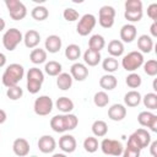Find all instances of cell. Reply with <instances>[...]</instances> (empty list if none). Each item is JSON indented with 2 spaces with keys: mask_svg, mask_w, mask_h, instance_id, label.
Instances as JSON below:
<instances>
[{
  "mask_svg": "<svg viewBox=\"0 0 157 157\" xmlns=\"http://www.w3.org/2000/svg\"><path fill=\"white\" fill-rule=\"evenodd\" d=\"M152 87H153V91H157V87H156V80L153 81V85H152Z\"/></svg>",
  "mask_w": 157,
  "mask_h": 157,
  "instance_id": "obj_52",
  "label": "cell"
},
{
  "mask_svg": "<svg viewBox=\"0 0 157 157\" xmlns=\"http://www.w3.org/2000/svg\"><path fill=\"white\" fill-rule=\"evenodd\" d=\"M114 17H115V10L113 6L104 5L99 9L98 22L103 28H110L114 25Z\"/></svg>",
  "mask_w": 157,
  "mask_h": 157,
  "instance_id": "obj_11",
  "label": "cell"
},
{
  "mask_svg": "<svg viewBox=\"0 0 157 157\" xmlns=\"http://www.w3.org/2000/svg\"><path fill=\"white\" fill-rule=\"evenodd\" d=\"M125 83H126L128 87H130V88H137V87L141 86L142 78H141V76H140L139 74H136V72H130V74L126 76V78H125Z\"/></svg>",
  "mask_w": 157,
  "mask_h": 157,
  "instance_id": "obj_37",
  "label": "cell"
},
{
  "mask_svg": "<svg viewBox=\"0 0 157 157\" xmlns=\"http://www.w3.org/2000/svg\"><path fill=\"white\" fill-rule=\"evenodd\" d=\"M55 107L63 113V114H67L71 113L74 109V102L69 98V97H59L55 102Z\"/></svg>",
  "mask_w": 157,
  "mask_h": 157,
  "instance_id": "obj_26",
  "label": "cell"
},
{
  "mask_svg": "<svg viewBox=\"0 0 157 157\" xmlns=\"http://www.w3.org/2000/svg\"><path fill=\"white\" fill-rule=\"evenodd\" d=\"M81 55V48L77 45V44H69L65 49V56L66 59L71 60V61H75L80 58Z\"/></svg>",
  "mask_w": 157,
  "mask_h": 157,
  "instance_id": "obj_34",
  "label": "cell"
},
{
  "mask_svg": "<svg viewBox=\"0 0 157 157\" xmlns=\"http://www.w3.org/2000/svg\"><path fill=\"white\" fill-rule=\"evenodd\" d=\"M141 99H142V97H141L140 92L136 91V90H131V91L126 92L125 96H124V103H125V105L131 107V108L137 107L140 104Z\"/></svg>",
  "mask_w": 157,
  "mask_h": 157,
  "instance_id": "obj_22",
  "label": "cell"
},
{
  "mask_svg": "<svg viewBox=\"0 0 157 157\" xmlns=\"http://www.w3.org/2000/svg\"><path fill=\"white\" fill-rule=\"evenodd\" d=\"M102 67H103V70H104L105 72L113 74V72H115V71L119 69V63H118V60H117L115 58L108 56V58H105V59L103 60Z\"/></svg>",
  "mask_w": 157,
  "mask_h": 157,
  "instance_id": "obj_33",
  "label": "cell"
},
{
  "mask_svg": "<svg viewBox=\"0 0 157 157\" xmlns=\"http://www.w3.org/2000/svg\"><path fill=\"white\" fill-rule=\"evenodd\" d=\"M102 56H101V52H96L92 49H86V52L83 53V61L86 65L88 66H96L99 64Z\"/></svg>",
  "mask_w": 157,
  "mask_h": 157,
  "instance_id": "obj_21",
  "label": "cell"
},
{
  "mask_svg": "<svg viewBox=\"0 0 157 157\" xmlns=\"http://www.w3.org/2000/svg\"><path fill=\"white\" fill-rule=\"evenodd\" d=\"M92 132L97 137H103L108 132V125L104 120H94L92 124Z\"/></svg>",
  "mask_w": 157,
  "mask_h": 157,
  "instance_id": "obj_30",
  "label": "cell"
},
{
  "mask_svg": "<svg viewBox=\"0 0 157 157\" xmlns=\"http://www.w3.org/2000/svg\"><path fill=\"white\" fill-rule=\"evenodd\" d=\"M150 32H151L152 37H157V22H152V25L150 27Z\"/></svg>",
  "mask_w": 157,
  "mask_h": 157,
  "instance_id": "obj_47",
  "label": "cell"
},
{
  "mask_svg": "<svg viewBox=\"0 0 157 157\" xmlns=\"http://www.w3.org/2000/svg\"><path fill=\"white\" fill-rule=\"evenodd\" d=\"M52 157H66V155H64V153H54Z\"/></svg>",
  "mask_w": 157,
  "mask_h": 157,
  "instance_id": "obj_51",
  "label": "cell"
},
{
  "mask_svg": "<svg viewBox=\"0 0 157 157\" xmlns=\"http://www.w3.org/2000/svg\"><path fill=\"white\" fill-rule=\"evenodd\" d=\"M144 63H145L144 61V55L140 52H137V50H134V52L128 53L121 59V66H123V69H125L129 72H134L140 66H142Z\"/></svg>",
  "mask_w": 157,
  "mask_h": 157,
  "instance_id": "obj_4",
  "label": "cell"
},
{
  "mask_svg": "<svg viewBox=\"0 0 157 157\" xmlns=\"http://www.w3.org/2000/svg\"><path fill=\"white\" fill-rule=\"evenodd\" d=\"M31 16L36 20V21H44L48 18L49 16V11L45 6H42V5H38V6H34L31 11Z\"/></svg>",
  "mask_w": 157,
  "mask_h": 157,
  "instance_id": "obj_32",
  "label": "cell"
},
{
  "mask_svg": "<svg viewBox=\"0 0 157 157\" xmlns=\"http://www.w3.org/2000/svg\"><path fill=\"white\" fill-rule=\"evenodd\" d=\"M5 5L9 10V15L13 21H21L27 15V9L23 2L18 0H5Z\"/></svg>",
  "mask_w": 157,
  "mask_h": 157,
  "instance_id": "obj_7",
  "label": "cell"
},
{
  "mask_svg": "<svg viewBox=\"0 0 157 157\" xmlns=\"http://www.w3.org/2000/svg\"><path fill=\"white\" fill-rule=\"evenodd\" d=\"M144 71L148 76H156L157 75V61L155 59H151L144 63Z\"/></svg>",
  "mask_w": 157,
  "mask_h": 157,
  "instance_id": "obj_40",
  "label": "cell"
},
{
  "mask_svg": "<svg viewBox=\"0 0 157 157\" xmlns=\"http://www.w3.org/2000/svg\"><path fill=\"white\" fill-rule=\"evenodd\" d=\"M5 26H6V23H5V20L0 17V32L5 29Z\"/></svg>",
  "mask_w": 157,
  "mask_h": 157,
  "instance_id": "obj_50",
  "label": "cell"
},
{
  "mask_svg": "<svg viewBox=\"0 0 157 157\" xmlns=\"http://www.w3.org/2000/svg\"><path fill=\"white\" fill-rule=\"evenodd\" d=\"M137 34V29L132 23H126L120 28V39L124 43H131Z\"/></svg>",
  "mask_w": 157,
  "mask_h": 157,
  "instance_id": "obj_17",
  "label": "cell"
},
{
  "mask_svg": "<svg viewBox=\"0 0 157 157\" xmlns=\"http://www.w3.org/2000/svg\"><path fill=\"white\" fill-rule=\"evenodd\" d=\"M70 75L72 77V80L76 81H83L87 78L88 76V69L85 64L82 63H75L71 65L70 67Z\"/></svg>",
  "mask_w": 157,
  "mask_h": 157,
  "instance_id": "obj_14",
  "label": "cell"
},
{
  "mask_svg": "<svg viewBox=\"0 0 157 157\" xmlns=\"http://www.w3.org/2000/svg\"><path fill=\"white\" fill-rule=\"evenodd\" d=\"M93 103H94L96 107L103 108V107L108 105V103H109V96L104 91H98L93 96Z\"/></svg>",
  "mask_w": 157,
  "mask_h": 157,
  "instance_id": "obj_35",
  "label": "cell"
},
{
  "mask_svg": "<svg viewBox=\"0 0 157 157\" xmlns=\"http://www.w3.org/2000/svg\"><path fill=\"white\" fill-rule=\"evenodd\" d=\"M76 139L70 134H65L59 139V147L65 153H72L76 150Z\"/></svg>",
  "mask_w": 157,
  "mask_h": 157,
  "instance_id": "obj_13",
  "label": "cell"
},
{
  "mask_svg": "<svg viewBox=\"0 0 157 157\" xmlns=\"http://www.w3.org/2000/svg\"><path fill=\"white\" fill-rule=\"evenodd\" d=\"M98 146H99L98 140H97V137H94V136H88V137H86L85 141H83V148H85V151L88 152V153L96 152V151L98 150Z\"/></svg>",
  "mask_w": 157,
  "mask_h": 157,
  "instance_id": "obj_38",
  "label": "cell"
},
{
  "mask_svg": "<svg viewBox=\"0 0 157 157\" xmlns=\"http://www.w3.org/2000/svg\"><path fill=\"white\" fill-rule=\"evenodd\" d=\"M124 6H125V10L128 11H140L142 10V1L141 0H126Z\"/></svg>",
  "mask_w": 157,
  "mask_h": 157,
  "instance_id": "obj_43",
  "label": "cell"
},
{
  "mask_svg": "<svg viewBox=\"0 0 157 157\" xmlns=\"http://www.w3.org/2000/svg\"><path fill=\"white\" fill-rule=\"evenodd\" d=\"M141 101L144 102V105L147 109H150V110L157 109V94L155 92H150V93L145 94Z\"/></svg>",
  "mask_w": 157,
  "mask_h": 157,
  "instance_id": "obj_36",
  "label": "cell"
},
{
  "mask_svg": "<svg viewBox=\"0 0 157 157\" xmlns=\"http://www.w3.org/2000/svg\"><path fill=\"white\" fill-rule=\"evenodd\" d=\"M137 48L140 49V53H150L153 48V39L147 34H141L137 38Z\"/></svg>",
  "mask_w": 157,
  "mask_h": 157,
  "instance_id": "obj_23",
  "label": "cell"
},
{
  "mask_svg": "<svg viewBox=\"0 0 157 157\" xmlns=\"http://www.w3.org/2000/svg\"><path fill=\"white\" fill-rule=\"evenodd\" d=\"M147 16L153 21L157 22V4L153 2L147 7Z\"/></svg>",
  "mask_w": 157,
  "mask_h": 157,
  "instance_id": "obj_45",
  "label": "cell"
},
{
  "mask_svg": "<svg viewBox=\"0 0 157 157\" xmlns=\"http://www.w3.org/2000/svg\"><path fill=\"white\" fill-rule=\"evenodd\" d=\"M108 53L110 54V56L113 58H118L124 54V44L121 40L119 39H113L108 43V48H107Z\"/></svg>",
  "mask_w": 157,
  "mask_h": 157,
  "instance_id": "obj_24",
  "label": "cell"
},
{
  "mask_svg": "<svg viewBox=\"0 0 157 157\" xmlns=\"http://www.w3.org/2000/svg\"><path fill=\"white\" fill-rule=\"evenodd\" d=\"M61 70H63L61 64L55 60H50V61L45 63V65H44V71L49 76H58L59 74H61Z\"/></svg>",
  "mask_w": 157,
  "mask_h": 157,
  "instance_id": "obj_31",
  "label": "cell"
},
{
  "mask_svg": "<svg viewBox=\"0 0 157 157\" xmlns=\"http://www.w3.org/2000/svg\"><path fill=\"white\" fill-rule=\"evenodd\" d=\"M117 85H118V80L112 74H105L99 78V86L104 91H112L117 87Z\"/></svg>",
  "mask_w": 157,
  "mask_h": 157,
  "instance_id": "obj_25",
  "label": "cell"
},
{
  "mask_svg": "<svg viewBox=\"0 0 157 157\" xmlns=\"http://www.w3.org/2000/svg\"><path fill=\"white\" fill-rule=\"evenodd\" d=\"M53 101L49 96H39L38 98H36L34 101V104H33V110L37 115H40V117H44V115H48L52 113L53 110Z\"/></svg>",
  "mask_w": 157,
  "mask_h": 157,
  "instance_id": "obj_9",
  "label": "cell"
},
{
  "mask_svg": "<svg viewBox=\"0 0 157 157\" xmlns=\"http://www.w3.org/2000/svg\"><path fill=\"white\" fill-rule=\"evenodd\" d=\"M102 152L108 156H120L123 153L124 146L120 141L113 139H103L99 145Z\"/></svg>",
  "mask_w": 157,
  "mask_h": 157,
  "instance_id": "obj_10",
  "label": "cell"
},
{
  "mask_svg": "<svg viewBox=\"0 0 157 157\" xmlns=\"http://www.w3.org/2000/svg\"><path fill=\"white\" fill-rule=\"evenodd\" d=\"M137 121L140 125L148 128L153 132H157V115L156 114L148 110H144L137 115Z\"/></svg>",
  "mask_w": 157,
  "mask_h": 157,
  "instance_id": "obj_12",
  "label": "cell"
},
{
  "mask_svg": "<svg viewBox=\"0 0 157 157\" xmlns=\"http://www.w3.org/2000/svg\"><path fill=\"white\" fill-rule=\"evenodd\" d=\"M108 117L113 121H120L126 117V108L123 104L115 103L108 109Z\"/></svg>",
  "mask_w": 157,
  "mask_h": 157,
  "instance_id": "obj_18",
  "label": "cell"
},
{
  "mask_svg": "<svg viewBox=\"0 0 157 157\" xmlns=\"http://www.w3.org/2000/svg\"><path fill=\"white\" fill-rule=\"evenodd\" d=\"M6 118H7V114L4 109H0V124L5 123L6 121Z\"/></svg>",
  "mask_w": 157,
  "mask_h": 157,
  "instance_id": "obj_48",
  "label": "cell"
},
{
  "mask_svg": "<svg viewBox=\"0 0 157 157\" xmlns=\"http://www.w3.org/2000/svg\"><path fill=\"white\" fill-rule=\"evenodd\" d=\"M150 152L152 157H157V141H152L150 142Z\"/></svg>",
  "mask_w": 157,
  "mask_h": 157,
  "instance_id": "obj_46",
  "label": "cell"
},
{
  "mask_svg": "<svg viewBox=\"0 0 157 157\" xmlns=\"http://www.w3.org/2000/svg\"><path fill=\"white\" fill-rule=\"evenodd\" d=\"M97 23V20H96V16L92 15V13H85L82 17L78 18V22H77V26H76V32L85 37V36H88L92 29L94 28Z\"/></svg>",
  "mask_w": 157,
  "mask_h": 157,
  "instance_id": "obj_8",
  "label": "cell"
},
{
  "mask_svg": "<svg viewBox=\"0 0 157 157\" xmlns=\"http://www.w3.org/2000/svg\"><path fill=\"white\" fill-rule=\"evenodd\" d=\"M31 157H38V156H31Z\"/></svg>",
  "mask_w": 157,
  "mask_h": 157,
  "instance_id": "obj_53",
  "label": "cell"
},
{
  "mask_svg": "<svg viewBox=\"0 0 157 157\" xmlns=\"http://www.w3.org/2000/svg\"><path fill=\"white\" fill-rule=\"evenodd\" d=\"M5 64H6V55L4 53H0V67L5 66Z\"/></svg>",
  "mask_w": 157,
  "mask_h": 157,
  "instance_id": "obj_49",
  "label": "cell"
},
{
  "mask_svg": "<svg viewBox=\"0 0 157 157\" xmlns=\"http://www.w3.org/2000/svg\"><path fill=\"white\" fill-rule=\"evenodd\" d=\"M140 152H141V150L126 144V147L123 150L121 155H123V157H140Z\"/></svg>",
  "mask_w": 157,
  "mask_h": 157,
  "instance_id": "obj_44",
  "label": "cell"
},
{
  "mask_svg": "<svg viewBox=\"0 0 157 157\" xmlns=\"http://www.w3.org/2000/svg\"><path fill=\"white\" fill-rule=\"evenodd\" d=\"M29 150H31L29 142L23 137L16 139L13 141V144H12V151L18 157H26L29 153Z\"/></svg>",
  "mask_w": 157,
  "mask_h": 157,
  "instance_id": "obj_16",
  "label": "cell"
},
{
  "mask_svg": "<svg viewBox=\"0 0 157 157\" xmlns=\"http://www.w3.org/2000/svg\"><path fill=\"white\" fill-rule=\"evenodd\" d=\"M142 15H144L142 10H140V11H128V10H125V12H124V17L129 22H139L142 18Z\"/></svg>",
  "mask_w": 157,
  "mask_h": 157,
  "instance_id": "obj_42",
  "label": "cell"
},
{
  "mask_svg": "<svg viewBox=\"0 0 157 157\" xmlns=\"http://www.w3.org/2000/svg\"><path fill=\"white\" fill-rule=\"evenodd\" d=\"M72 77L69 72H61L56 76V86L61 91H66L72 86Z\"/></svg>",
  "mask_w": 157,
  "mask_h": 157,
  "instance_id": "obj_27",
  "label": "cell"
},
{
  "mask_svg": "<svg viewBox=\"0 0 157 157\" xmlns=\"http://www.w3.org/2000/svg\"><path fill=\"white\" fill-rule=\"evenodd\" d=\"M78 124V119L75 114H59L54 115L50 119V128L55 132H65L69 130H74Z\"/></svg>",
  "mask_w": 157,
  "mask_h": 157,
  "instance_id": "obj_1",
  "label": "cell"
},
{
  "mask_svg": "<svg viewBox=\"0 0 157 157\" xmlns=\"http://www.w3.org/2000/svg\"><path fill=\"white\" fill-rule=\"evenodd\" d=\"M44 82V74L38 67H31L27 72V91L32 94H36L42 88V85Z\"/></svg>",
  "mask_w": 157,
  "mask_h": 157,
  "instance_id": "obj_3",
  "label": "cell"
},
{
  "mask_svg": "<svg viewBox=\"0 0 157 157\" xmlns=\"http://www.w3.org/2000/svg\"><path fill=\"white\" fill-rule=\"evenodd\" d=\"M63 16L67 22H74V21H77L80 18L78 12L72 7H66L64 10V12H63Z\"/></svg>",
  "mask_w": 157,
  "mask_h": 157,
  "instance_id": "obj_41",
  "label": "cell"
},
{
  "mask_svg": "<svg viewBox=\"0 0 157 157\" xmlns=\"http://www.w3.org/2000/svg\"><path fill=\"white\" fill-rule=\"evenodd\" d=\"M29 60L36 65L43 64L47 60V52L40 48H34L29 54Z\"/></svg>",
  "mask_w": 157,
  "mask_h": 157,
  "instance_id": "obj_29",
  "label": "cell"
},
{
  "mask_svg": "<svg viewBox=\"0 0 157 157\" xmlns=\"http://www.w3.org/2000/svg\"><path fill=\"white\" fill-rule=\"evenodd\" d=\"M56 147V141L50 135H43L38 140V148L43 153H52Z\"/></svg>",
  "mask_w": 157,
  "mask_h": 157,
  "instance_id": "obj_15",
  "label": "cell"
},
{
  "mask_svg": "<svg viewBox=\"0 0 157 157\" xmlns=\"http://www.w3.org/2000/svg\"><path fill=\"white\" fill-rule=\"evenodd\" d=\"M104 47H105V40H104V37L101 34H93L88 40V48L92 50L101 52Z\"/></svg>",
  "mask_w": 157,
  "mask_h": 157,
  "instance_id": "obj_28",
  "label": "cell"
},
{
  "mask_svg": "<svg viewBox=\"0 0 157 157\" xmlns=\"http://www.w3.org/2000/svg\"><path fill=\"white\" fill-rule=\"evenodd\" d=\"M23 40V36L20 29L17 28H10L7 29L2 36V45L6 50L12 52L16 49V47Z\"/></svg>",
  "mask_w": 157,
  "mask_h": 157,
  "instance_id": "obj_6",
  "label": "cell"
},
{
  "mask_svg": "<svg viewBox=\"0 0 157 157\" xmlns=\"http://www.w3.org/2000/svg\"><path fill=\"white\" fill-rule=\"evenodd\" d=\"M23 76H25L23 66L17 64V63H13V64H10L5 69L2 77H1V81H2L4 86H6L9 88V87L17 86V83L23 78Z\"/></svg>",
  "mask_w": 157,
  "mask_h": 157,
  "instance_id": "obj_2",
  "label": "cell"
},
{
  "mask_svg": "<svg viewBox=\"0 0 157 157\" xmlns=\"http://www.w3.org/2000/svg\"><path fill=\"white\" fill-rule=\"evenodd\" d=\"M6 96L7 98H10L11 101H17L23 96V90L20 86H13V87H9L6 91Z\"/></svg>",
  "mask_w": 157,
  "mask_h": 157,
  "instance_id": "obj_39",
  "label": "cell"
},
{
  "mask_svg": "<svg viewBox=\"0 0 157 157\" xmlns=\"http://www.w3.org/2000/svg\"><path fill=\"white\" fill-rule=\"evenodd\" d=\"M39 42H40V34L36 29H29L23 36V43L29 49H34L39 44Z\"/></svg>",
  "mask_w": 157,
  "mask_h": 157,
  "instance_id": "obj_20",
  "label": "cell"
},
{
  "mask_svg": "<svg viewBox=\"0 0 157 157\" xmlns=\"http://www.w3.org/2000/svg\"><path fill=\"white\" fill-rule=\"evenodd\" d=\"M61 38L56 34H52V36H48L45 42H44V47L47 49V52L52 53V54H55L58 53L60 49H61Z\"/></svg>",
  "mask_w": 157,
  "mask_h": 157,
  "instance_id": "obj_19",
  "label": "cell"
},
{
  "mask_svg": "<svg viewBox=\"0 0 157 157\" xmlns=\"http://www.w3.org/2000/svg\"><path fill=\"white\" fill-rule=\"evenodd\" d=\"M151 142V135L150 132L146 130V129H137L135 130L130 136H129V140H128V144L139 148V150H142L145 147H148Z\"/></svg>",
  "mask_w": 157,
  "mask_h": 157,
  "instance_id": "obj_5",
  "label": "cell"
}]
</instances>
